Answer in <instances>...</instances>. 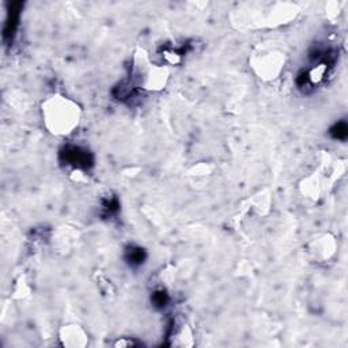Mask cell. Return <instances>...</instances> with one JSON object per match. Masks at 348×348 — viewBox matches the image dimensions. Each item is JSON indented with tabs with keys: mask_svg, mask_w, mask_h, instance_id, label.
<instances>
[{
	"mask_svg": "<svg viewBox=\"0 0 348 348\" xmlns=\"http://www.w3.org/2000/svg\"><path fill=\"white\" fill-rule=\"evenodd\" d=\"M61 160L78 169H90L94 165V156L90 151L78 146H66L60 151Z\"/></svg>",
	"mask_w": 348,
	"mask_h": 348,
	"instance_id": "obj_1",
	"label": "cell"
},
{
	"mask_svg": "<svg viewBox=\"0 0 348 348\" xmlns=\"http://www.w3.org/2000/svg\"><path fill=\"white\" fill-rule=\"evenodd\" d=\"M21 9H22V5L18 3V2L11 3L9 7L5 29H3V37H5V41L7 44H11V41L14 40L15 32H17V28H18Z\"/></svg>",
	"mask_w": 348,
	"mask_h": 348,
	"instance_id": "obj_2",
	"label": "cell"
},
{
	"mask_svg": "<svg viewBox=\"0 0 348 348\" xmlns=\"http://www.w3.org/2000/svg\"><path fill=\"white\" fill-rule=\"evenodd\" d=\"M147 254L144 252V249H141L139 246H129L127 250H125V261L129 264V267H140L141 264L146 261Z\"/></svg>",
	"mask_w": 348,
	"mask_h": 348,
	"instance_id": "obj_3",
	"label": "cell"
},
{
	"mask_svg": "<svg viewBox=\"0 0 348 348\" xmlns=\"http://www.w3.org/2000/svg\"><path fill=\"white\" fill-rule=\"evenodd\" d=\"M330 136L336 140H345L348 136V127L347 122L340 121L336 122L333 127L330 128Z\"/></svg>",
	"mask_w": 348,
	"mask_h": 348,
	"instance_id": "obj_4",
	"label": "cell"
},
{
	"mask_svg": "<svg viewBox=\"0 0 348 348\" xmlns=\"http://www.w3.org/2000/svg\"><path fill=\"white\" fill-rule=\"evenodd\" d=\"M151 301H152V303H154L155 307H158V309H163V307H166L167 303H169V295H167L163 290H159V291H155L154 294H152V296H151Z\"/></svg>",
	"mask_w": 348,
	"mask_h": 348,
	"instance_id": "obj_5",
	"label": "cell"
},
{
	"mask_svg": "<svg viewBox=\"0 0 348 348\" xmlns=\"http://www.w3.org/2000/svg\"><path fill=\"white\" fill-rule=\"evenodd\" d=\"M118 210H120V204L117 199H110L104 203V212L106 215H114L117 214Z\"/></svg>",
	"mask_w": 348,
	"mask_h": 348,
	"instance_id": "obj_6",
	"label": "cell"
}]
</instances>
